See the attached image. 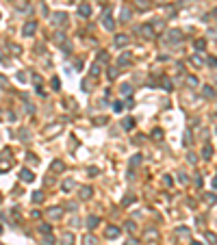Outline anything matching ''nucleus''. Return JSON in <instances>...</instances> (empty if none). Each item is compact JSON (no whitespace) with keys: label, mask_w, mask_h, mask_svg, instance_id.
<instances>
[{"label":"nucleus","mask_w":217,"mask_h":245,"mask_svg":"<svg viewBox=\"0 0 217 245\" xmlns=\"http://www.w3.org/2000/svg\"><path fill=\"white\" fill-rule=\"evenodd\" d=\"M35 31H37V24H35V22H28V24H24V35H26V37H31Z\"/></svg>","instance_id":"f257e3e1"},{"label":"nucleus","mask_w":217,"mask_h":245,"mask_svg":"<svg viewBox=\"0 0 217 245\" xmlns=\"http://www.w3.org/2000/svg\"><path fill=\"white\" fill-rule=\"evenodd\" d=\"M98 221H100V219H98V217H93V215H91V217H87V228H89V230H93L95 226H98Z\"/></svg>","instance_id":"f03ea898"},{"label":"nucleus","mask_w":217,"mask_h":245,"mask_svg":"<svg viewBox=\"0 0 217 245\" xmlns=\"http://www.w3.org/2000/svg\"><path fill=\"white\" fill-rule=\"evenodd\" d=\"M128 43V37L126 35H117L115 37V46H126Z\"/></svg>","instance_id":"7ed1b4c3"},{"label":"nucleus","mask_w":217,"mask_h":245,"mask_svg":"<svg viewBox=\"0 0 217 245\" xmlns=\"http://www.w3.org/2000/svg\"><path fill=\"white\" fill-rule=\"evenodd\" d=\"M20 178H22V180H26V182H31V180H33V174H31V171H28V169H22V174H20Z\"/></svg>","instance_id":"20e7f679"},{"label":"nucleus","mask_w":217,"mask_h":245,"mask_svg":"<svg viewBox=\"0 0 217 245\" xmlns=\"http://www.w3.org/2000/svg\"><path fill=\"white\" fill-rule=\"evenodd\" d=\"M80 198H83V200H89V198H91V189H89V187L80 189Z\"/></svg>","instance_id":"39448f33"},{"label":"nucleus","mask_w":217,"mask_h":245,"mask_svg":"<svg viewBox=\"0 0 217 245\" xmlns=\"http://www.w3.org/2000/svg\"><path fill=\"white\" fill-rule=\"evenodd\" d=\"M74 243V236L72 234H63V245H72Z\"/></svg>","instance_id":"423d86ee"},{"label":"nucleus","mask_w":217,"mask_h":245,"mask_svg":"<svg viewBox=\"0 0 217 245\" xmlns=\"http://www.w3.org/2000/svg\"><path fill=\"white\" fill-rule=\"evenodd\" d=\"M119 234V228H109L107 230V236H117Z\"/></svg>","instance_id":"0eeeda50"},{"label":"nucleus","mask_w":217,"mask_h":245,"mask_svg":"<svg viewBox=\"0 0 217 245\" xmlns=\"http://www.w3.org/2000/svg\"><path fill=\"white\" fill-rule=\"evenodd\" d=\"M141 33H143V37H152V28H150V26H143Z\"/></svg>","instance_id":"6e6552de"},{"label":"nucleus","mask_w":217,"mask_h":245,"mask_svg":"<svg viewBox=\"0 0 217 245\" xmlns=\"http://www.w3.org/2000/svg\"><path fill=\"white\" fill-rule=\"evenodd\" d=\"M135 126V119H124V128L128 130V128H133Z\"/></svg>","instance_id":"1a4fd4ad"},{"label":"nucleus","mask_w":217,"mask_h":245,"mask_svg":"<svg viewBox=\"0 0 217 245\" xmlns=\"http://www.w3.org/2000/svg\"><path fill=\"white\" fill-rule=\"evenodd\" d=\"M43 245H54V239H52L50 234H46V239H43Z\"/></svg>","instance_id":"9d476101"},{"label":"nucleus","mask_w":217,"mask_h":245,"mask_svg":"<svg viewBox=\"0 0 217 245\" xmlns=\"http://www.w3.org/2000/svg\"><path fill=\"white\" fill-rule=\"evenodd\" d=\"M39 232H41V234H50V226H46V224L39 226Z\"/></svg>","instance_id":"9b49d317"},{"label":"nucleus","mask_w":217,"mask_h":245,"mask_svg":"<svg viewBox=\"0 0 217 245\" xmlns=\"http://www.w3.org/2000/svg\"><path fill=\"white\" fill-rule=\"evenodd\" d=\"M85 245H98L93 236H85Z\"/></svg>","instance_id":"f8f14e48"},{"label":"nucleus","mask_w":217,"mask_h":245,"mask_svg":"<svg viewBox=\"0 0 217 245\" xmlns=\"http://www.w3.org/2000/svg\"><path fill=\"white\" fill-rule=\"evenodd\" d=\"M78 11H80V15H89V7H87V5H80Z\"/></svg>","instance_id":"ddd939ff"},{"label":"nucleus","mask_w":217,"mask_h":245,"mask_svg":"<svg viewBox=\"0 0 217 245\" xmlns=\"http://www.w3.org/2000/svg\"><path fill=\"white\" fill-rule=\"evenodd\" d=\"M52 169H54V171L63 169V163H61V161H54V163H52Z\"/></svg>","instance_id":"4468645a"},{"label":"nucleus","mask_w":217,"mask_h":245,"mask_svg":"<svg viewBox=\"0 0 217 245\" xmlns=\"http://www.w3.org/2000/svg\"><path fill=\"white\" fill-rule=\"evenodd\" d=\"M72 187H74V182H72V180H65V182H63V189H65V191H69Z\"/></svg>","instance_id":"2eb2a0df"},{"label":"nucleus","mask_w":217,"mask_h":245,"mask_svg":"<svg viewBox=\"0 0 217 245\" xmlns=\"http://www.w3.org/2000/svg\"><path fill=\"white\" fill-rule=\"evenodd\" d=\"M33 200H35V202H41V200H43V195L37 191V193H33Z\"/></svg>","instance_id":"dca6fc26"},{"label":"nucleus","mask_w":217,"mask_h":245,"mask_svg":"<svg viewBox=\"0 0 217 245\" xmlns=\"http://www.w3.org/2000/svg\"><path fill=\"white\" fill-rule=\"evenodd\" d=\"M48 215H50V217H59V215H61V210H59V208H52Z\"/></svg>","instance_id":"f3484780"},{"label":"nucleus","mask_w":217,"mask_h":245,"mask_svg":"<svg viewBox=\"0 0 217 245\" xmlns=\"http://www.w3.org/2000/svg\"><path fill=\"white\" fill-rule=\"evenodd\" d=\"M91 74H93V76H98V74H100V67H98V65H93V67H91Z\"/></svg>","instance_id":"a211bd4d"},{"label":"nucleus","mask_w":217,"mask_h":245,"mask_svg":"<svg viewBox=\"0 0 217 245\" xmlns=\"http://www.w3.org/2000/svg\"><path fill=\"white\" fill-rule=\"evenodd\" d=\"M196 48H198V50H202V48H204V41H202V39H198V41H196Z\"/></svg>","instance_id":"6ab92c4d"},{"label":"nucleus","mask_w":217,"mask_h":245,"mask_svg":"<svg viewBox=\"0 0 217 245\" xmlns=\"http://www.w3.org/2000/svg\"><path fill=\"white\" fill-rule=\"evenodd\" d=\"M204 95H206V98H211V95H213V89H208V87H204Z\"/></svg>","instance_id":"aec40b11"},{"label":"nucleus","mask_w":217,"mask_h":245,"mask_svg":"<svg viewBox=\"0 0 217 245\" xmlns=\"http://www.w3.org/2000/svg\"><path fill=\"white\" fill-rule=\"evenodd\" d=\"M52 89H59V78H52Z\"/></svg>","instance_id":"412c9836"},{"label":"nucleus","mask_w":217,"mask_h":245,"mask_svg":"<svg viewBox=\"0 0 217 245\" xmlns=\"http://www.w3.org/2000/svg\"><path fill=\"white\" fill-rule=\"evenodd\" d=\"M193 245H202V243H193Z\"/></svg>","instance_id":"4be33fe9"},{"label":"nucleus","mask_w":217,"mask_h":245,"mask_svg":"<svg viewBox=\"0 0 217 245\" xmlns=\"http://www.w3.org/2000/svg\"><path fill=\"white\" fill-rule=\"evenodd\" d=\"M0 232H2V228H0Z\"/></svg>","instance_id":"5701e85b"}]
</instances>
